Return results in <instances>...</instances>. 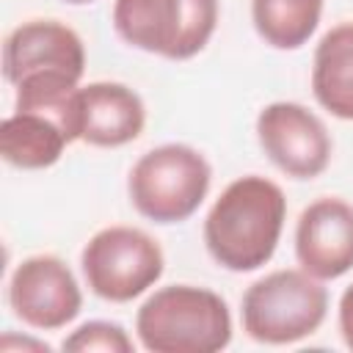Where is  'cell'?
<instances>
[{
  "label": "cell",
  "instance_id": "obj_1",
  "mask_svg": "<svg viewBox=\"0 0 353 353\" xmlns=\"http://www.w3.org/2000/svg\"><path fill=\"white\" fill-rule=\"evenodd\" d=\"M287 218L284 190L259 174L240 176L223 188L204 218L210 256L232 270L248 273L270 262Z\"/></svg>",
  "mask_w": 353,
  "mask_h": 353
},
{
  "label": "cell",
  "instance_id": "obj_2",
  "mask_svg": "<svg viewBox=\"0 0 353 353\" xmlns=\"http://www.w3.org/2000/svg\"><path fill=\"white\" fill-rule=\"evenodd\" d=\"M135 331L152 353H218L232 342V314L207 287L168 284L141 303Z\"/></svg>",
  "mask_w": 353,
  "mask_h": 353
},
{
  "label": "cell",
  "instance_id": "obj_3",
  "mask_svg": "<svg viewBox=\"0 0 353 353\" xmlns=\"http://www.w3.org/2000/svg\"><path fill=\"white\" fill-rule=\"evenodd\" d=\"M328 312V290L303 268L256 279L240 303L243 331L262 345H292L312 336Z\"/></svg>",
  "mask_w": 353,
  "mask_h": 353
},
{
  "label": "cell",
  "instance_id": "obj_4",
  "mask_svg": "<svg viewBox=\"0 0 353 353\" xmlns=\"http://www.w3.org/2000/svg\"><path fill=\"white\" fill-rule=\"evenodd\" d=\"M212 168L188 143H163L138 157L127 193L132 207L154 223H182L207 199Z\"/></svg>",
  "mask_w": 353,
  "mask_h": 353
},
{
  "label": "cell",
  "instance_id": "obj_5",
  "mask_svg": "<svg viewBox=\"0 0 353 353\" xmlns=\"http://www.w3.org/2000/svg\"><path fill=\"white\" fill-rule=\"evenodd\" d=\"M218 0H116L113 28L135 50L188 61L215 33Z\"/></svg>",
  "mask_w": 353,
  "mask_h": 353
},
{
  "label": "cell",
  "instance_id": "obj_6",
  "mask_svg": "<svg viewBox=\"0 0 353 353\" xmlns=\"http://www.w3.org/2000/svg\"><path fill=\"white\" fill-rule=\"evenodd\" d=\"M160 243L135 226L99 229L80 254L88 290L110 303H127L143 295L163 276Z\"/></svg>",
  "mask_w": 353,
  "mask_h": 353
},
{
  "label": "cell",
  "instance_id": "obj_7",
  "mask_svg": "<svg viewBox=\"0 0 353 353\" xmlns=\"http://www.w3.org/2000/svg\"><path fill=\"white\" fill-rule=\"evenodd\" d=\"M256 138L270 163L292 179H314L331 163L328 127L301 102L265 105L256 116Z\"/></svg>",
  "mask_w": 353,
  "mask_h": 353
},
{
  "label": "cell",
  "instance_id": "obj_8",
  "mask_svg": "<svg viewBox=\"0 0 353 353\" xmlns=\"http://www.w3.org/2000/svg\"><path fill=\"white\" fill-rule=\"evenodd\" d=\"M8 306L30 328L55 331L83 309V292L69 265L52 254L22 259L8 281Z\"/></svg>",
  "mask_w": 353,
  "mask_h": 353
},
{
  "label": "cell",
  "instance_id": "obj_9",
  "mask_svg": "<svg viewBox=\"0 0 353 353\" xmlns=\"http://www.w3.org/2000/svg\"><path fill=\"white\" fill-rule=\"evenodd\" d=\"M295 256L320 281L345 276L353 268V204L336 196L312 201L295 226Z\"/></svg>",
  "mask_w": 353,
  "mask_h": 353
},
{
  "label": "cell",
  "instance_id": "obj_10",
  "mask_svg": "<svg viewBox=\"0 0 353 353\" xmlns=\"http://www.w3.org/2000/svg\"><path fill=\"white\" fill-rule=\"evenodd\" d=\"M83 39L58 19H30L14 28L3 44V74L11 85L33 72H66L83 77Z\"/></svg>",
  "mask_w": 353,
  "mask_h": 353
},
{
  "label": "cell",
  "instance_id": "obj_11",
  "mask_svg": "<svg viewBox=\"0 0 353 353\" xmlns=\"http://www.w3.org/2000/svg\"><path fill=\"white\" fill-rule=\"evenodd\" d=\"M80 108H83V132L80 141L116 149L135 141L146 124L143 99L124 83H88L80 88Z\"/></svg>",
  "mask_w": 353,
  "mask_h": 353
},
{
  "label": "cell",
  "instance_id": "obj_12",
  "mask_svg": "<svg viewBox=\"0 0 353 353\" xmlns=\"http://www.w3.org/2000/svg\"><path fill=\"white\" fill-rule=\"evenodd\" d=\"M312 91L331 116L353 121V22H342L320 39L312 63Z\"/></svg>",
  "mask_w": 353,
  "mask_h": 353
},
{
  "label": "cell",
  "instance_id": "obj_13",
  "mask_svg": "<svg viewBox=\"0 0 353 353\" xmlns=\"http://www.w3.org/2000/svg\"><path fill=\"white\" fill-rule=\"evenodd\" d=\"M69 138L66 132L47 116L14 110L0 124V154L8 165L39 171L50 168L61 160Z\"/></svg>",
  "mask_w": 353,
  "mask_h": 353
},
{
  "label": "cell",
  "instance_id": "obj_14",
  "mask_svg": "<svg viewBox=\"0 0 353 353\" xmlns=\"http://www.w3.org/2000/svg\"><path fill=\"white\" fill-rule=\"evenodd\" d=\"M323 0H251V19L265 44L298 50L317 30Z\"/></svg>",
  "mask_w": 353,
  "mask_h": 353
},
{
  "label": "cell",
  "instance_id": "obj_15",
  "mask_svg": "<svg viewBox=\"0 0 353 353\" xmlns=\"http://www.w3.org/2000/svg\"><path fill=\"white\" fill-rule=\"evenodd\" d=\"M132 347L127 331L110 320H88L63 339L69 353H132Z\"/></svg>",
  "mask_w": 353,
  "mask_h": 353
},
{
  "label": "cell",
  "instance_id": "obj_16",
  "mask_svg": "<svg viewBox=\"0 0 353 353\" xmlns=\"http://www.w3.org/2000/svg\"><path fill=\"white\" fill-rule=\"evenodd\" d=\"M339 331H342L345 345L353 350V284L345 287L339 298Z\"/></svg>",
  "mask_w": 353,
  "mask_h": 353
},
{
  "label": "cell",
  "instance_id": "obj_17",
  "mask_svg": "<svg viewBox=\"0 0 353 353\" xmlns=\"http://www.w3.org/2000/svg\"><path fill=\"white\" fill-rule=\"evenodd\" d=\"M17 347H22V350H39V353H50V345L47 342H41V339H30V336H14V334H6L3 339H0V350H17Z\"/></svg>",
  "mask_w": 353,
  "mask_h": 353
},
{
  "label": "cell",
  "instance_id": "obj_18",
  "mask_svg": "<svg viewBox=\"0 0 353 353\" xmlns=\"http://www.w3.org/2000/svg\"><path fill=\"white\" fill-rule=\"evenodd\" d=\"M66 3H74V6H83V3H94V0H66Z\"/></svg>",
  "mask_w": 353,
  "mask_h": 353
}]
</instances>
